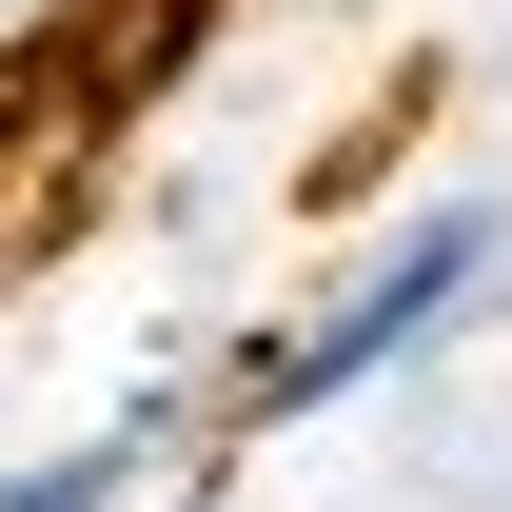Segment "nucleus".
Here are the masks:
<instances>
[{"label":"nucleus","mask_w":512,"mask_h":512,"mask_svg":"<svg viewBox=\"0 0 512 512\" xmlns=\"http://www.w3.org/2000/svg\"><path fill=\"white\" fill-rule=\"evenodd\" d=\"M493 256H512V217H493V197H414V217H394V237L355 256V276H335L296 335H256L237 375H217V414H237V434H296V414H335V394L414 375V355H434V335L493 296Z\"/></svg>","instance_id":"1"},{"label":"nucleus","mask_w":512,"mask_h":512,"mask_svg":"<svg viewBox=\"0 0 512 512\" xmlns=\"http://www.w3.org/2000/svg\"><path fill=\"white\" fill-rule=\"evenodd\" d=\"M158 434H178V394H138L119 434L40 453V473H0V512H138V473H158Z\"/></svg>","instance_id":"2"},{"label":"nucleus","mask_w":512,"mask_h":512,"mask_svg":"<svg viewBox=\"0 0 512 512\" xmlns=\"http://www.w3.org/2000/svg\"><path fill=\"white\" fill-rule=\"evenodd\" d=\"M178 512H217V473H197V493H178Z\"/></svg>","instance_id":"3"}]
</instances>
